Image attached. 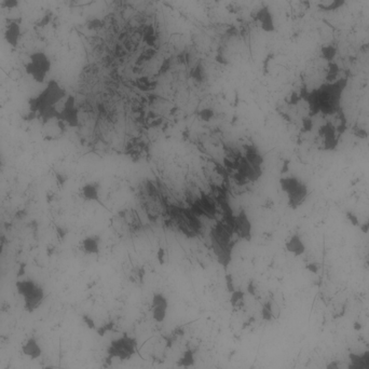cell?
Here are the masks:
<instances>
[{
	"label": "cell",
	"instance_id": "44dd1931",
	"mask_svg": "<svg viewBox=\"0 0 369 369\" xmlns=\"http://www.w3.org/2000/svg\"><path fill=\"white\" fill-rule=\"evenodd\" d=\"M18 6V0H3L2 7L4 9H8V10H12L17 8Z\"/></svg>",
	"mask_w": 369,
	"mask_h": 369
},
{
	"label": "cell",
	"instance_id": "9a60e30c",
	"mask_svg": "<svg viewBox=\"0 0 369 369\" xmlns=\"http://www.w3.org/2000/svg\"><path fill=\"white\" fill-rule=\"evenodd\" d=\"M349 369H369V351L363 354H353Z\"/></svg>",
	"mask_w": 369,
	"mask_h": 369
},
{
	"label": "cell",
	"instance_id": "d4e9b609",
	"mask_svg": "<svg viewBox=\"0 0 369 369\" xmlns=\"http://www.w3.org/2000/svg\"><path fill=\"white\" fill-rule=\"evenodd\" d=\"M3 166H4V160H3L2 150H0V172H2V170H3Z\"/></svg>",
	"mask_w": 369,
	"mask_h": 369
},
{
	"label": "cell",
	"instance_id": "e0dca14e",
	"mask_svg": "<svg viewBox=\"0 0 369 369\" xmlns=\"http://www.w3.org/2000/svg\"><path fill=\"white\" fill-rule=\"evenodd\" d=\"M245 302V293L240 289H236L234 293H231L230 303L235 309H240L244 305Z\"/></svg>",
	"mask_w": 369,
	"mask_h": 369
},
{
	"label": "cell",
	"instance_id": "5b68a950",
	"mask_svg": "<svg viewBox=\"0 0 369 369\" xmlns=\"http://www.w3.org/2000/svg\"><path fill=\"white\" fill-rule=\"evenodd\" d=\"M137 352V341L129 334H123L113 339L107 349L108 360H119L120 362L130 361Z\"/></svg>",
	"mask_w": 369,
	"mask_h": 369
},
{
	"label": "cell",
	"instance_id": "8fae6325",
	"mask_svg": "<svg viewBox=\"0 0 369 369\" xmlns=\"http://www.w3.org/2000/svg\"><path fill=\"white\" fill-rule=\"evenodd\" d=\"M22 353L30 360H37L42 354V347L35 337H30L22 344Z\"/></svg>",
	"mask_w": 369,
	"mask_h": 369
},
{
	"label": "cell",
	"instance_id": "d6986e66",
	"mask_svg": "<svg viewBox=\"0 0 369 369\" xmlns=\"http://www.w3.org/2000/svg\"><path fill=\"white\" fill-rule=\"evenodd\" d=\"M114 328V323L113 322H110V323H106L102 325L101 327L98 328V334L101 336V337H104L105 335H106V333L112 331Z\"/></svg>",
	"mask_w": 369,
	"mask_h": 369
},
{
	"label": "cell",
	"instance_id": "2e32d148",
	"mask_svg": "<svg viewBox=\"0 0 369 369\" xmlns=\"http://www.w3.org/2000/svg\"><path fill=\"white\" fill-rule=\"evenodd\" d=\"M196 363V354L193 352V350H186L182 356L179 357V360L177 361V366L178 367H183V368H188L193 366Z\"/></svg>",
	"mask_w": 369,
	"mask_h": 369
},
{
	"label": "cell",
	"instance_id": "484cf974",
	"mask_svg": "<svg viewBox=\"0 0 369 369\" xmlns=\"http://www.w3.org/2000/svg\"><path fill=\"white\" fill-rule=\"evenodd\" d=\"M0 253H2V246H0Z\"/></svg>",
	"mask_w": 369,
	"mask_h": 369
},
{
	"label": "cell",
	"instance_id": "603a6c76",
	"mask_svg": "<svg viewBox=\"0 0 369 369\" xmlns=\"http://www.w3.org/2000/svg\"><path fill=\"white\" fill-rule=\"evenodd\" d=\"M83 321L86 322V324L88 325L89 328H91V329L95 328V323H94V321L91 318H89V316H83Z\"/></svg>",
	"mask_w": 369,
	"mask_h": 369
},
{
	"label": "cell",
	"instance_id": "ba28073f",
	"mask_svg": "<svg viewBox=\"0 0 369 369\" xmlns=\"http://www.w3.org/2000/svg\"><path fill=\"white\" fill-rule=\"evenodd\" d=\"M168 309V300L161 293L153 295L151 300V313L152 318L157 323H162L166 319Z\"/></svg>",
	"mask_w": 369,
	"mask_h": 369
},
{
	"label": "cell",
	"instance_id": "52a82bcc",
	"mask_svg": "<svg viewBox=\"0 0 369 369\" xmlns=\"http://www.w3.org/2000/svg\"><path fill=\"white\" fill-rule=\"evenodd\" d=\"M230 228L232 229L234 232L241 239L245 241L251 240V231L253 226L247 214L244 210H240V212L232 217V223L230 225Z\"/></svg>",
	"mask_w": 369,
	"mask_h": 369
},
{
	"label": "cell",
	"instance_id": "6da1fadb",
	"mask_svg": "<svg viewBox=\"0 0 369 369\" xmlns=\"http://www.w3.org/2000/svg\"><path fill=\"white\" fill-rule=\"evenodd\" d=\"M28 114L31 119L38 120L44 125L56 122L59 126L67 125L73 128L79 124L75 98L69 95L55 80H51L37 96L31 98Z\"/></svg>",
	"mask_w": 369,
	"mask_h": 369
},
{
	"label": "cell",
	"instance_id": "7402d4cb",
	"mask_svg": "<svg viewBox=\"0 0 369 369\" xmlns=\"http://www.w3.org/2000/svg\"><path fill=\"white\" fill-rule=\"evenodd\" d=\"M200 114H201V118H202V119L205 120V117H207V120H209L210 118L213 117V111L209 110V109H203Z\"/></svg>",
	"mask_w": 369,
	"mask_h": 369
},
{
	"label": "cell",
	"instance_id": "277c9868",
	"mask_svg": "<svg viewBox=\"0 0 369 369\" xmlns=\"http://www.w3.org/2000/svg\"><path fill=\"white\" fill-rule=\"evenodd\" d=\"M282 191L287 198L288 206L293 209L300 207L308 198V186L296 176H284L280 179Z\"/></svg>",
	"mask_w": 369,
	"mask_h": 369
},
{
	"label": "cell",
	"instance_id": "5bb4252c",
	"mask_svg": "<svg viewBox=\"0 0 369 369\" xmlns=\"http://www.w3.org/2000/svg\"><path fill=\"white\" fill-rule=\"evenodd\" d=\"M285 247L289 253H292V254L296 255V256L303 254V251L305 249L304 245H303V242L299 236H292L287 240Z\"/></svg>",
	"mask_w": 369,
	"mask_h": 369
},
{
	"label": "cell",
	"instance_id": "7a4b0ae2",
	"mask_svg": "<svg viewBox=\"0 0 369 369\" xmlns=\"http://www.w3.org/2000/svg\"><path fill=\"white\" fill-rule=\"evenodd\" d=\"M232 229L230 226L217 225L212 230L210 235V241H212V247L217 257L219 265H221L225 270L229 267L231 260H232V249L234 243L231 242V235H232Z\"/></svg>",
	"mask_w": 369,
	"mask_h": 369
},
{
	"label": "cell",
	"instance_id": "ffe728a7",
	"mask_svg": "<svg viewBox=\"0 0 369 369\" xmlns=\"http://www.w3.org/2000/svg\"><path fill=\"white\" fill-rule=\"evenodd\" d=\"M226 286H227V289L228 292L231 294L234 293L237 288L235 286V281H234V278L231 274H226Z\"/></svg>",
	"mask_w": 369,
	"mask_h": 369
},
{
	"label": "cell",
	"instance_id": "9c48e42d",
	"mask_svg": "<svg viewBox=\"0 0 369 369\" xmlns=\"http://www.w3.org/2000/svg\"><path fill=\"white\" fill-rule=\"evenodd\" d=\"M255 20L259 23L260 28L265 33H273L274 29H276L273 15L268 7L260 8L256 13Z\"/></svg>",
	"mask_w": 369,
	"mask_h": 369
},
{
	"label": "cell",
	"instance_id": "8992f818",
	"mask_svg": "<svg viewBox=\"0 0 369 369\" xmlns=\"http://www.w3.org/2000/svg\"><path fill=\"white\" fill-rule=\"evenodd\" d=\"M51 66V60L45 52L37 51L29 56L28 62L25 64V71L33 80L42 83L50 72Z\"/></svg>",
	"mask_w": 369,
	"mask_h": 369
},
{
	"label": "cell",
	"instance_id": "7c38bea8",
	"mask_svg": "<svg viewBox=\"0 0 369 369\" xmlns=\"http://www.w3.org/2000/svg\"><path fill=\"white\" fill-rule=\"evenodd\" d=\"M81 196L84 200H87V201H100V185L96 183H90L84 185L81 189Z\"/></svg>",
	"mask_w": 369,
	"mask_h": 369
},
{
	"label": "cell",
	"instance_id": "4fadbf2b",
	"mask_svg": "<svg viewBox=\"0 0 369 369\" xmlns=\"http://www.w3.org/2000/svg\"><path fill=\"white\" fill-rule=\"evenodd\" d=\"M82 249L90 255H96L100 251V238L98 236H91L82 241Z\"/></svg>",
	"mask_w": 369,
	"mask_h": 369
},
{
	"label": "cell",
	"instance_id": "3957f363",
	"mask_svg": "<svg viewBox=\"0 0 369 369\" xmlns=\"http://www.w3.org/2000/svg\"><path fill=\"white\" fill-rule=\"evenodd\" d=\"M15 287L20 297L23 300L26 311L34 312L41 307L46 298V294L40 284L31 279H23L16 282Z\"/></svg>",
	"mask_w": 369,
	"mask_h": 369
},
{
	"label": "cell",
	"instance_id": "cb8c5ba5",
	"mask_svg": "<svg viewBox=\"0 0 369 369\" xmlns=\"http://www.w3.org/2000/svg\"><path fill=\"white\" fill-rule=\"evenodd\" d=\"M247 292H248L250 295H255V294H256V288H255V286H254V284H253V283L249 284L248 287H247Z\"/></svg>",
	"mask_w": 369,
	"mask_h": 369
},
{
	"label": "cell",
	"instance_id": "30bf717a",
	"mask_svg": "<svg viewBox=\"0 0 369 369\" xmlns=\"http://www.w3.org/2000/svg\"><path fill=\"white\" fill-rule=\"evenodd\" d=\"M21 25L16 21H10V22L6 25L5 31H4V37L8 45L11 47H16L21 39Z\"/></svg>",
	"mask_w": 369,
	"mask_h": 369
},
{
	"label": "cell",
	"instance_id": "ac0fdd59",
	"mask_svg": "<svg viewBox=\"0 0 369 369\" xmlns=\"http://www.w3.org/2000/svg\"><path fill=\"white\" fill-rule=\"evenodd\" d=\"M261 316H262V319L266 320V321H270V320L273 319V310H272L271 301H268V302H266L265 304L262 305Z\"/></svg>",
	"mask_w": 369,
	"mask_h": 369
}]
</instances>
